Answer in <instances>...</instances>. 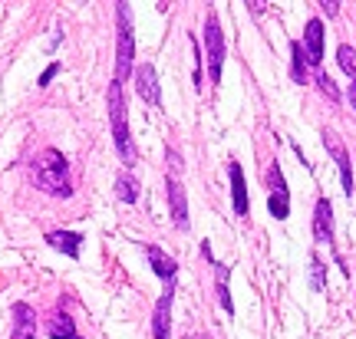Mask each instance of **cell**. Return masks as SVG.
<instances>
[{"mask_svg": "<svg viewBox=\"0 0 356 339\" xmlns=\"http://www.w3.org/2000/svg\"><path fill=\"white\" fill-rule=\"evenodd\" d=\"M337 63H340V69H343L346 76H353V83H356V50L353 47H340V50H337Z\"/></svg>", "mask_w": 356, "mask_h": 339, "instance_id": "obj_20", "label": "cell"}, {"mask_svg": "<svg viewBox=\"0 0 356 339\" xmlns=\"http://www.w3.org/2000/svg\"><path fill=\"white\" fill-rule=\"evenodd\" d=\"M314 238L320 244H333V208L327 198L314 204Z\"/></svg>", "mask_w": 356, "mask_h": 339, "instance_id": "obj_11", "label": "cell"}, {"mask_svg": "<svg viewBox=\"0 0 356 339\" xmlns=\"http://www.w3.org/2000/svg\"><path fill=\"white\" fill-rule=\"evenodd\" d=\"M346 99H350V106L356 109V83H350V89H346Z\"/></svg>", "mask_w": 356, "mask_h": 339, "instance_id": "obj_27", "label": "cell"}, {"mask_svg": "<svg viewBox=\"0 0 356 339\" xmlns=\"http://www.w3.org/2000/svg\"><path fill=\"white\" fill-rule=\"evenodd\" d=\"M304 53H307V63H310V69L317 73L320 63H323V24H320L317 17L314 20H307L304 26Z\"/></svg>", "mask_w": 356, "mask_h": 339, "instance_id": "obj_6", "label": "cell"}, {"mask_svg": "<svg viewBox=\"0 0 356 339\" xmlns=\"http://www.w3.org/2000/svg\"><path fill=\"white\" fill-rule=\"evenodd\" d=\"M185 339H208V336H202V333H191V336H185Z\"/></svg>", "mask_w": 356, "mask_h": 339, "instance_id": "obj_28", "label": "cell"}, {"mask_svg": "<svg viewBox=\"0 0 356 339\" xmlns=\"http://www.w3.org/2000/svg\"><path fill=\"white\" fill-rule=\"evenodd\" d=\"M168 188V208H172V221H175L178 231H188L191 221H188V198H185V188L178 178H168L165 181Z\"/></svg>", "mask_w": 356, "mask_h": 339, "instance_id": "obj_8", "label": "cell"}, {"mask_svg": "<svg viewBox=\"0 0 356 339\" xmlns=\"http://www.w3.org/2000/svg\"><path fill=\"white\" fill-rule=\"evenodd\" d=\"M145 257L152 261V270L162 276V283H165V287H175V276H178V264H175V261H172L165 251H159L155 244H152V247H145Z\"/></svg>", "mask_w": 356, "mask_h": 339, "instance_id": "obj_12", "label": "cell"}, {"mask_svg": "<svg viewBox=\"0 0 356 339\" xmlns=\"http://www.w3.org/2000/svg\"><path fill=\"white\" fill-rule=\"evenodd\" d=\"M317 86L323 89V96H327V99H333V102H340V89L333 86V79L327 73H323V69H317Z\"/></svg>", "mask_w": 356, "mask_h": 339, "instance_id": "obj_21", "label": "cell"}, {"mask_svg": "<svg viewBox=\"0 0 356 339\" xmlns=\"http://www.w3.org/2000/svg\"><path fill=\"white\" fill-rule=\"evenodd\" d=\"M115 20H119V40H115V83H126L136 63V33H132V7L115 3Z\"/></svg>", "mask_w": 356, "mask_h": 339, "instance_id": "obj_3", "label": "cell"}, {"mask_svg": "<svg viewBox=\"0 0 356 339\" xmlns=\"http://www.w3.org/2000/svg\"><path fill=\"white\" fill-rule=\"evenodd\" d=\"M204 53H208V76H211V83H221L225 33H221V24H218V13H208V20H204Z\"/></svg>", "mask_w": 356, "mask_h": 339, "instance_id": "obj_4", "label": "cell"}, {"mask_svg": "<svg viewBox=\"0 0 356 339\" xmlns=\"http://www.w3.org/2000/svg\"><path fill=\"white\" fill-rule=\"evenodd\" d=\"M191 47H195V60H202V53H198V43L191 40ZM195 86H202V66H195Z\"/></svg>", "mask_w": 356, "mask_h": 339, "instance_id": "obj_25", "label": "cell"}, {"mask_svg": "<svg viewBox=\"0 0 356 339\" xmlns=\"http://www.w3.org/2000/svg\"><path fill=\"white\" fill-rule=\"evenodd\" d=\"M115 195H119V201H126V204L139 201V178L132 175V168L119 172V178H115Z\"/></svg>", "mask_w": 356, "mask_h": 339, "instance_id": "obj_16", "label": "cell"}, {"mask_svg": "<svg viewBox=\"0 0 356 339\" xmlns=\"http://www.w3.org/2000/svg\"><path fill=\"white\" fill-rule=\"evenodd\" d=\"M13 339H37V313L26 303L13 306Z\"/></svg>", "mask_w": 356, "mask_h": 339, "instance_id": "obj_13", "label": "cell"}, {"mask_svg": "<svg viewBox=\"0 0 356 339\" xmlns=\"http://www.w3.org/2000/svg\"><path fill=\"white\" fill-rule=\"evenodd\" d=\"M320 7H323V13H327V17H337V13H340V3H333V0H323Z\"/></svg>", "mask_w": 356, "mask_h": 339, "instance_id": "obj_26", "label": "cell"}, {"mask_svg": "<svg viewBox=\"0 0 356 339\" xmlns=\"http://www.w3.org/2000/svg\"><path fill=\"white\" fill-rule=\"evenodd\" d=\"M109 126H113V138H115V151L119 158L126 162V168L136 165V145L129 135V122H126V99H122V83H109Z\"/></svg>", "mask_w": 356, "mask_h": 339, "instance_id": "obj_2", "label": "cell"}, {"mask_svg": "<svg viewBox=\"0 0 356 339\" xmlns=\"http://www.w3.org/2000/svg\"><path fill=\"white\" fill-rule=\"evenodd\" d=\"M307 53L300 43H291V76H293V83H307L310 76H307Z\"/></svg>", "mask_w": 356, "mask_h": 339, "instance_id": "obj_19", "label": "cell"}, {"mask_svg": "<svg viewBox=\"0 0 356 339\" xmlns=\"http://www.w3.org/2000/svg\"><path fill=\"white\" fill-rule=\"evenodd\" d=\"M211 264H215V287H218L221 310H225V313H234V303H231V293H228V267L218 264V261H211Z\"/></svg>", "mask_w": 356, "mask_h": 339, "instance_id": "obj_18", "label": "cell"}, {"mask_svg": "<svg viewBox=\"0 0 356 339\" xmlns=\"http://www.w3.org/2000/svg\"><path fill=\"white\" fill-rule=\"evenodd\" d=\"M70 339H83V336H79V333H76V336H70Z\"/></svg>", "mask_w": 356, "mask_h": 339, "instance_id": "obj_29", "label": "cell"}, {"mask_svg": "<svg viewBox=\"0 0 356 339\" xmlns=\"http://www.w3.org/2000/svg\"><path fill=\"white\" fill-rule=\"evenodd\" d=\"M168 172H172V175H168V178H175V172H178V175H181V158H178V155H175V151H172V149H168Z\"/></svg>", "mask_w": 356, "mask_h": 339, "instance_id": "obj_24", "label": "cell"}, {"mask_svg": "<svg viewBox=\"0 0 356 339\" xmlns=\"http://www.w3.org/2000/svg\"><path fill=\"white\" fill-rule=\"evenodd\" d=\"M228 175H231V201H234V214L244 217L248 214V185H244V172L238 162L228 165Z\"/></svg>", "mask_w": 356, "mask_h": 339, "instance_id": "obj_14", "label": "cell"}, {"mask_svg": "<svg viewBox=\"0 0 356 339\" xmlns=\"http://www.w3.org/2000/svg\"><path fill=\"white\" fill-rule=\"evenodd\" d=\"M47 244H50V247H56L60 254L79 257V244H83V234H76V231H50V234H47Z\"/></svg>", "mask_w": 356, "mask_h": 339, "instance_id": "obj_15", "label": "cell"}, {"mask_svg": "<svg viewBox=\"0 0 356 339\" xmlns=\"http://www.w3.org/2000/svg\"><path fill=\"white\" fill-rule=\"evenodd\" d=\"M56 73H60V63H50L47 69H43V76H40V86H50Z\"/></svg>", "mask_w": 356, "mask_h": 339, "instance_id": "obj_23", "label": "cell"}, {"mask_svg": "<svg viewBox=\"0 0 356 339\" xmlns=\"http://www.w3.org/2000/svg\"><path fill=\"white\" fill-rule=\"evenodd\" d=\"M47 336H53V339H70V336H76L73 316H66L63 310H56V313L47 320Z\"/></svg>", "mask_w": 356, "mask_h": 339, "instance_id": "obj_17", "label": "cell"}, {"mask_svg": "<svg viewBox=\"0 0 356 339\" xmlns=\"http://www.w3.org/2000/svg\"><path fill=\"white\" fill-rule=\"evenodd\" d=\"M327 270H323V264H320L317 257H310V287L314 290H323V283H327Z\"/></svg>", "mask_w": 356, "mask_h": 339, "instance_id": "obj_22", "label": "cell"}, {"mask_svg": "<svg viewBox=\"0 0 356 339\" xmlns=\"http://www.w3.org/2000/svg\"><path fill=\"white\" fill-rule=\"evenodd\" d=\"M136 89H139V96L149 106H162V89H159V73H155L152 63H142L139 69H136Z\"/></svg>", "mask_w": 356, "mask_h": 339, "instance_id": "obj_9", "label": "cell"}, {"mask_svg": "<svg viewBox=\"0 0 356 339\" xmlns=\"http://www.w3.org/2000/svg\"><path fill=\"white\" fill-rule=\"evenodd\" d=\"M323 142H327V151L333 155V162L340 168V185H343L346 195H353V168H350V155L346 149L340 145V138L333 135V132H323Z\"/></svg>", "mask_w": 356, "mask_h": 339, "instance_id": "obj_10", "label": "cell"}, {"mask_svg": "<svg viewBox=\"0 0 356 339\" xmlns=\"http://www.w3.org/2000/svg\"><path fill=\"white\" fill-rule=\"evenodd\" d=\"M267 185H270L267 208H270V214H274L277 221H284V217L291 214V195H287V181H284V175H280L277 162H270V168H267Z\"/></svg>", "mask_w": 356, "mask_h": 339, "instance_id": "obj_5", "label": "cell"}, {"mask_svg": "<svg viewBox=\"0 0 356 339\" xmlns=\"http://www.w3.org/2000/svg\"><path fill=\"white\" fill-rule=\"evenodd\" d=\"M33 185L40 191H47L53 198H70L73 195V175H70V162L63 158V151L43 149L30 165Z\"/></svg>", "mask_w": 356, "mask_h": 339, "instance_id": "obj_1", "label": "cell"}, {"mask_svg": "<svg viewBox=\"0 0 356 339\" xmlns=\"http://www.w3.org/2000/svg\"><path fill=\"white\" fill-rule=\"evenodd\" d=\"M172 297H175V287H165L162 297L155 303L152 313V336L155 339H172Z\"/></svg>", "mask_w": 356, "mask_h": 339, "instance_id": "obj_7", "label": "cell"}]
</instances>
